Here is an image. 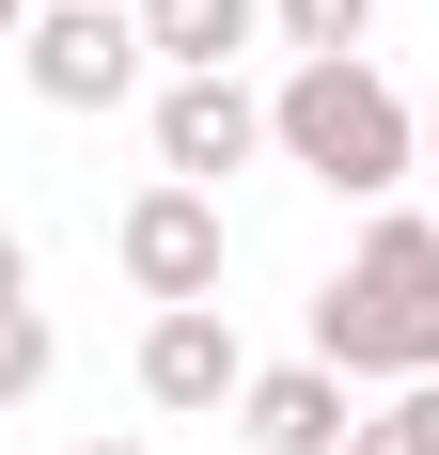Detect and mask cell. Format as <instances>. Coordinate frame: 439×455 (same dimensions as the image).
Returning a JSON list of instances; mask_svg holds the SVG:
<instances>
[{"label": "cell", "instance_id": "3", "mask_svg": "<svg viewBox=\"0 0 439 455\" xmlns=\"http://www.w3.org/2000/svg\"><path fill=\"white\" fill-rule=\"evenodd\" d=\"M16 47H32V94H47V110H126L141 63H157L126 0H32V32H16Z\"/></svg>", "mask_w": 439, "mask_h": 455}, {"label": "cell", "instance_id": "13", "mask_svg": "<svg viewBox=\"0 0 439 455\" xmlns=\"http://www.w3.org/2000/svg\"><path fill=\"white\" fill-rule=\"evenodd\" d=\"M424 188H439V94H424Z\"/></svg>", "mask_w": 439, "mask_h": 455}, {"label": "cell", "instance_id": "2", "mask_svg": "<svg viewBox=\"0 0 439 455\" xmlns=\"http://www.w3.org/2000/svg\"><path fill=\"white\" fill-rule=\"evenodd\" d=\"M267 157H299V173L346 188V204H393V188L424 173V110H408L361 47H330V63H283V94H267Z\"/></svg>", "mask_w": 439, "mask_h": 455}, {"label": "cell", "instance_id": "10", "mask_svg": "<svg viewBox=\"0 0 439 455\" xmlns=\"http://www.w3.org/2000/svg\"><path fill=\"white\" fill-rule=\"evenodd\" d=\"M267 32L299 47V63H330V47H361V32H377V0H267Z\"/></svg>", "mask_w": 439, "mask_h": 455}, {"label": "cell", "instance_id": "5", "mask_svg": "<svg viewBox=\"0 0 439 455\" xmlns=\"http://www.w3.org/2000/svg\"><path fill=\"white\" fill-rule=\"evenodd\" d=\"M141 393H157L173 424L235 409V393H251V362H235V315H220V299H173V315H141Z\"/></svg>", "mask_w": 439, "mask_h": 455}, {"label": "cell", "instance_id": "4", "mask_svg": "<svg viewBox=\"0 0 439 455\" xmlns=\"http://www.w3.org/2000/svg\"><path fill=\"white\" fill-rule=\"evenodd\" d=\"M267 157V94L251 79H157V173L173 188H220Z\"/></svg>", "mask_w": 439, "mask_h": 455}, {"label": "cell", "instance_id": "8", "mask_svg": "<svg viewBox=\"0 0 439 455\" xmlns=\"http://www.w3.org/2000/svg\"><path fill=\"white\" fill-rule=\"evenodd\" d=\"M126 16H141V47L173 79H235V47L267 32V0H126Z\"/></svg>", "mask_w": 439, "mask_h": 455}, {"label": "cell", "instance_id": "7", "mask_svg": "<svg viewBox=\"0 0 439 455\" xmlns=\"http://www.w3.org/2000/svg\"><path fill=\"white\" fill-rule=\"evenodd\" d=\"M346 377H330V362H267L251 377V393H235V440H251V455H346Z\"/></svg>", "mask_w": 439, "mask_h": 455}, {"label": "cell", "instance_id": "1", "mask_svg": "<svg viewBox=\"0 0 439 455\" xmlns=\"http://www.w3.org/2000/svg\"><path fill=\"white\" fill-rule=\"evenodd\" d=\"M314 362L346 377H439V204H377L361 220V251L330 267V299H314Z\"/></svg>", "mask_w": 439, "mask_h": 455}, {"label": "cell", "instance_id": "6", "mask_svg": "<svg viewBox=\"0 0 439 455\" xmlns=\"http://www.w3.org/2000/svg\"><path fill=\"white\" fill-rule=\"evenodd\" d=\"M126 283L141 299H157V315H173V299H220V188H141L126 204Z\"/></svg>", "mask_w": 439, "mask_h": 455}, {"label": "cell", "instance_id": "9", "mask_svg": "<svg viewBox=\"0 0 439 455\" xmlns=\"http://www.w3.org/2000/svg\"><path fill=\"white\" fill-rule=\"evenodd\" d=\"M346 455H439V377H408L393 409H361V424H346Z\"/></svg>", "mask_w": 439, "mask_h": 455}, {"label": "cell", "instance_id": "12", "mask_svg": "<svg viewBox=\"0 0 439 455\" xmlns=\"http://www.w3.org/2000/svg\"><path fill=\"white\" fill-rule=\"evenodd\" d=\"M0 299H32V235H16V220H0Z\"/></svg>", "mask_w": 439, "mask_h": 455}, {"label": "cell", "instance_id": "11", "mask_svg": "<svg viewBox=\"0 0 439 455\" xmlns=\"http://www.w3.org/2000/svg\"><path fill=\"white\" fill-rule=\"evenodd\" d=\"M32 393H47V315L0 299V409H32Z\"/></svg>", "mask_w": 439, "mask_h": 455}, {"label": "cell", "instance_id": "15", "mask_svg": "<svg viewBox=\"0 0 439 455\" xmlns=\"http://www.w3.org/2000/svg\"><path fill=\"white\" fill-rule=\"evenodd\" d=\"M79 455H141V440H79Z\"/></svg>", "mask_w": 439, "mask_h": 455}, {"label": "cell", "instance_id": "14", "mask_svg": "<svg viewBox=\"0 0 439 455\" xmlns=\"http://www.w3.org/2000/svg\"><path fill=\"white\" fill-rule=\"evenodd\" d=\"M0 32H32V0H0Z\"/></svg>", "mask_w": 439, "mask_h": 455}]
</instances>
